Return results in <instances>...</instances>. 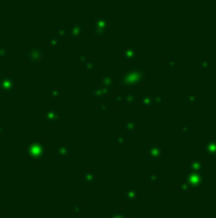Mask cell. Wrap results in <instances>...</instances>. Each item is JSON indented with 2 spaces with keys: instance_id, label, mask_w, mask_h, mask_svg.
I'll return each instance as SVG.
<instances>
[{
  "instance_id": "1",
  "label": "cell",
  "mask_w": 216,
  "mask_h": 218,
  "mask_svg": "<svg viewBox=\"0 0 216 218\" xmlns=\"http://www.w3.org/2000/svg\"><path fill=\"white\" fill-rule=\"evenodd\" d=\"M27 154L31 160L38 161L43 158L46 154V147L45 143L40 139H31L27 143Z\"/></svg>"
},
{
  "instance_id": "2",
  "label": "cell",
  "mask_w": 216,
  "mask_h": 218,
  "mask_svg": "<svg viewBox=\"0 0 216 218\" xmlns=\"http://www.w3.org/2000/svg\"><path fill=\"white\" fill-rule=\"evenodd\" d=\"M25 57H27L28 63H41L43 60V49H42V46H37V45L27 46Z\"/></svg>"
},
{
  "instance_id": "3",
  "label": "cell",
  "mask_w": 216,
  "mask_h": 218,
  "mask_svg": "<svg viewBox=\"0 0 216 218\" xmlns=\"http://www.w3.org/2000/svg\"><path fill=\"white\" fill-rule=\"evenodd\" d=\"M15 88V79L13 75H0V91L13 92Z\"/></svg>"
},
{
  "instance_id": "4",
  "label": "cell",
  "mask_w": 216,
  "mask_h": 218,
  "mask_svg": "<svg viewBox=\"0 0 216 218\" xmlns=\"http://www.w3.org/2000/svg\"><path fill=\"white\" fill-rule=\"evenodd\" d=\"M57 117H59V110H56L55 107H48L45 111V119L48 123H54Z\"/></svg>"
},
{
  "instance_id": "5",
  "label": "cell",
  "mask_w": 216,
  "mask_h": 218,
  "mask_svg": "<svg viewBox=\"0 0 216 218\" xmlns=\"http://www.w3.org/2000/svg\"><path fill=\"white\" fill-rule=\"evenodd\" d=\"M59 96H60V89L59 88H51L48 91V97H51V98L59 97Z\"/></svg>"
},
{
  "instance_id": "6",
  "label": "cell",
  "mask_w": 216,
  "mask_h": 218,
  "mask_svg": "<svg viewBox=\"0 0 216 218\" xmlns=\"http://www.w3.org/2000/svg\"><path fill=\"white\" fill-rule=\"evenodd\" d=\"M48 41H50V43H51L52 46H55V45H57V43H59V38H56V37L54 36V34L48 36Z\"/></svg>"
},
{
  "instance_id": "7",
  "label": "cell",
  "mask_w": 216,
  "mask_h": 218,
  "mask_svg": "<svg viewBox=\"0 0 216 218\" xmlns=\"http://www.w3.org/2000/svg\"><path fill=\"white\" fill-rule=\"evenodd\" d=\"M8 55V47L6 46H0V57H5Z\"/></svg>"
},
{
  "instance_id": "8",
  "label": "cell",
  "mask_w": 216,
  "mask_h": 218,
  "mask_svg": "<svg viewBox=\"0 0 216 218\" xmlns=\"http://www.w3.org/2000/svg\"><path fill=\"white\" fill-rule=\"evenodd\" d=\"M4 130H5V126H4L3 124H0V133H3Z\"/></svg>"
},
{
  "instance_id": "9",
  "label": "cell",
  "mask_w": 216,
  "mask_h": 218,
  "mask_svg": "<svg viewBox=\"0 0 216 218\" xmlns=\"http://www.w3.org/2000/svg\"><path fill=\"white\" fill-rule=\"evenodd\" d=\"M3 209H4V208H3V204H0V213L3 212Z\"/></svg>"
}]
</instances>
